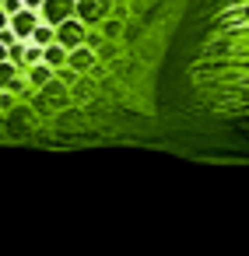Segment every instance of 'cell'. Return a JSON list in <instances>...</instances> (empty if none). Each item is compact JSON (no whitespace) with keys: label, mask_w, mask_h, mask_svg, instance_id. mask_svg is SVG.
<instances>
[{"label":"cell","mask_w":249,"mask_h":256,"mask_svg":"<svg viewBox=\"0 0 249 256\" xmlns=\"http://www.w3.org/2000/svg\"><path fill=\"white\" fill-rule=\"evenodd\" d=\"M39 18H42V25L60 28L64 22L78 18V0H46V4L39 8Z\"/></svg>","instance_id":"1"},{"label":"cell","mask_w":249,"mask_h":256,"mask_svg":"<svg viewBox=\"0 0 249 256\" xmlns=\"http://www.w3.org/2000/svg\"><path fill=\"white\" fill-rule=\"evenodd\" d=\"M39 25H42V18H39V11H32V8L11 14V28H14V36H18L22 42H32V36H36Z\"/></svg>","instance_id":"2"},{"label":"cell","mask_w":249,"mask_h":256,"mask_svg":"<svg viewBox=\"0 0 249 256\" xmlns=\"http://www.w3.org/2000/svg\"><path fill=\"white\" fill-rule=\"evenodd\" d=\"M95 60H98V53H95L92 46H81V50H74V53H70L67 67H70L74 74H81V70H92V67H95Z\"/></svg>","instance_id":"3"},{"label":"cell","mask_w":249,"mask_h":256,"mask_svg":"<svg viewBox=\"0 0 249 256\" xmlns=\"http://www.w3.org/2000/svg\"><path fill=\"white\" fill-rule=\"evenodd\" d=\"M67 60H70V53H67L60 42H53V46H46V50H42V64H46V67H53V70L67 67Z\"/></svg>","instance_id":"4"},{"label":"cell","mask_w":249,"mask_h":256,"mask_svg":"<svg viewBox=\"0 0 249 256\" xmlns=\"http://www.w3.org/2000/svg\"><path fill=\"white\" fill-rule=\"evenodd\" d=\"M18 70H22V64H14V60H4V64H0V88H14Z\"/></svg>","instance_id":"5"},{"label":"cell","mask_w":249,"mask_h":256,"mask_svg":"<svg viewBox=\"0 0 249 256\" xmlns=\"http://www.w3.org/2000/svg\"><path fill=\"white\" fill-rule=\"evenodd\" d=\"M28 78H32L36 88H46L50 81H56V78H53V67H46V64H36V67L28 70Z\"/></svg>","instance_id":"6"},{"label":"cell","mask_w":249,"mask_h":256,"mask_svg":"<svg viewBox=\"0 0 249 256\" xmlns=\"http://www.w3.org/2000/svg\"><path fill=\"white\" fill-rule=\"evenodd\" d=\"M32 42H36V46H42V50H46V46H53V42H56V28H53V25H39V28H36V36H32Z\"/></svg>","instance_id":"7"},{"label":"cell","mask_w":249,"mask_h":256,"mask_svg":"<svg viewBox=\"0 0 249 256\" xmlns=\"http://www.w3.org/2000/svg\"><path fill=\"white\" fill-rule=\"evenodd\" d=\"M0 42H4V46H8V50H11V46H14V42H22V39H18V36H14V28H11V25H8V28H4V32H0Z\"/></svg>","instance_id":"8"},{"label":"cell","mask_w":249,"mask_h":256,"mask_svg":"<svg viewBox=\"0 0 249 256\" xmlns=\"http://www.w3.org/2000/svg\"><path fill=\"white\" fill-rule=\"evenodd\" d=\"M0 8H4L8 14H18V11H25V0H4Z\"/></svg>","instance_id":"9"},{"label":"cell","mask_w":249,"mask_h":256,"mask_svg":"<svg viewBox=\"0 0 249 256\" xmlns=\"http://www.w3.org/2000/svg\"><path fill=\"white\" fill-rule=\"evenodd\" d=\"M8 25H11V14H8V11H4V8H0V32H4V28H8Z\"/></svg>","instance_id":"10"},{"label":"cell","mask_w":249,"mask_h":256,"mask_svg":"<svg viewBox=\"0 0 249 256\" xmlns=\"http://www.w3.org/2000/svg\"><path fill=\"white\" fill-rule=\"evenodd\" d=\"M242 25H246V32H249V0H246V18H242ZM242 56H246V60H249V50H246V53H242Z\"/></svg>","instance_id":"11"},{"label":"cell","mask_w":249,"mask_h":256,"mask_svg":"<svg viewBox=\"0 0 249 256\" xmlns=\"http://www.w3.org/2000/svg\"><path fill=\"white\" fill-rule=\"evenodd\" d=\"M42 4H46V0H25V8H32V11H39Z\"/></svg>","instance_id":"12"},{"label":"cell","mask_w":249,"mask_h":256,"mask_svg":"<svg viewBox=\"0 0 249 256\" xmlns=\"http://www.w3.org/2000/svg\"><path fill=\"white\" fill-rule=\"evenodd\" d=\"M4 60H8V46H4V42H0V64H4Z\"/></svg>","instance_id":"13"},{"label":"cell","mask_w":249,"mask_h":256,"mask_svg":"<svg viewBox=\"0 0 249 256\" xmlns=\"http://www.w3.org/2000/svg\"><path fill=\"white\" fill-rule=\"evenodd\" d=\"M0 4H4V0H0Z\"/></svg>","instance_id":"14"}]
</instances>
